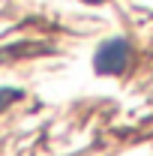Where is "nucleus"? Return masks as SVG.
Wrapping results in <instances>:
<instances>
[{"label": "nucleus", "mask_w": 153, "mask_h": 156, "mask_svg": "<svg viewBox=\"0 0 153 156\" xmlns=\"http://www.w3.org/2000/svg\"><path fill=\"white\" fill-rule=\"evenodd\" d=\"M84 3H102V0H84Z\"/></svg>", "instance_id": "nucleus-3"}, {"label": "nucleus", "mask_w": 153, "mask_h": 156, "mask_svg": "<svg viewBox=\"0 0 153 156\" xmlns=\"http://www.w3.org/2000/svg\"><path fill=\"white\" fill-rule=\"evenodd\" d=\"M18 96H21L18 90H12V87H0V111H3V108H6L9 102H15Z\"/></svg>", "instance_id": "nucleus-2"}, {"label": "nucleus", "mask_w": 153, "mask_h": 156, "mask_svg": "<svg viewBox=\"0 0 153 156\" xmlns=\"http://www.w3.org/2000/svg\"><path fill=\"white\" fill-rule=\"evenodd\" d=\"M129 60V45L123 39H111L108 45H102V51L96 54V69L105 75H117Z\"/></svg>", "instance_id": "nucleus-1"}]
</instances>
